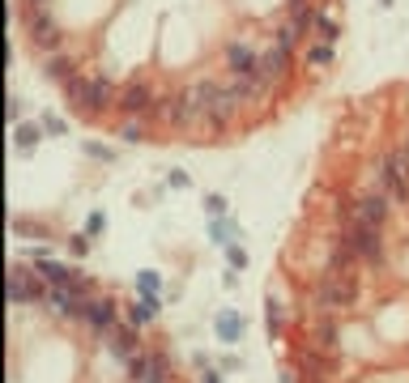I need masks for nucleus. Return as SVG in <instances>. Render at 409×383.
Wrapping results in <instances>:
<instances>
[{
	"instance_id": "nucleus-14",
	"label": "nucleus",
	"mask_w": 409,
	"mask_h": 383,
	"mask_svg": "<svg viewBox=\"0 0 409 383\" xmlns=\"http://www.w3.org/2000/svg\"><path fill=\"white\" fill-rule=\"evenodd\" d=\"M43 72H47V77H51L55 85H64L68 77H77V72H81V60H77V55H68V51L60 47V51L43 55Z\"/></svg>"
},
{
	"instance_id": "nucleus-23",
	"label": "nucleus",
	"mask_w": 409,
	"mask_h": 383,
	"mask_svg": "<svg viewBox=\"0 0 409 383\" xmlns=\"http://www.w3.org/2000/svg\"><path fill=\"white\" fill-rule=\"evenodd\" d=\"M13 141H17V149H34V145L43 141V124H17Z\"/></svg>"
},
{
	"instance_id": "nucleus-1",
	"label": "nucleus",
	"mask_w": 409,
	"mask_h": 383,
	"mask_svg": "<svg viewBox=\"0 0 409 383\" xmlns=\"http://www.w3.org/2000/svg\"><path fill=\"white\" fill-rule=\"evenodd\" d=\"M367 188L393 196V205H409V149H384L371 166H367Z\"/></svg>"
},
{
	"instance_id": "nucleus-32",
	"label": "nucleus",
	"mask_w": 409,
	"mask_h": 383,
	"mask_svg": "<svg viewBox=\"0 0 409 383\" xmlns=\"http://www.w3.org/2000/svg\"><path fill=\"white\" fill-rule=\"evenodd\" d=\"M38 4H51V0H17V9H38Z\"/></svg>"
},
{
	"instance_id": "nucleus-18",
	"label": "nucleus",
	"mask_w": 409,
	"mask_h": 383,
	"mask_svg": "<svg viewBox=\"0 0 409 383\" xmlns=\"http://www.w3.org/2000/svg\"><path fill=\"white\" fill-rule=\"evenodd\" d=\"M119 136H124L128 145H145V141H149V119H141V115H124V119H119Z\"/></svg>"
},
{
	"instance_id": "nucleus-9",
	"label": "nucleus",
	"mask_w": 409,
	"mask_h": 383,
	"mask_svg": "<svg viewBox=\"0 0 409 383\" xmlns=\"http://www.w3.org/2000/svg\"><path fill=\"white\" fill-rule=\"evenodd\" d=\"M290 64H294V51L269 38V43L260 47V64H256V77H265L269 85H277V81H286V77H290Z\"/></svg>"
},
{
	"instance_id": "nucleus-24",
	"label": "nucleus",
	"mask_w": 409,
	"mask_h": 383,
	"mask_svg": "<svg viewBox=\"0 0 409 383\" xmlns=\"http://www.w3.org/2000/svg\"><path fill=\"white\" fill-rule=\"evenodd\" d=\"M316 34H320L324 43H337V38H341V21H337L333 13H324V9H320V21H316Z\"/></svg>"
},
{
	"instance_id": "nucleus-22",
	"label": "nucleus",
	"mask_w": 409,
	"mask_h": 383,
	"mask_svg": "<svg viewBox=\"0 0 409 383\" xmlns=\"http://www.w3.org/2000/svg\"><path fill=\"white\" fill-rule=\"evenodd\" d=\"M307 64H312V68H329V64H333V43H324V38L307 43Z\"/></svg>"
},
{
	"instance_id": "nucleus-11",
	"label": "nucleus",
	"mask_w": 409,
	"mask_h": 383,
	"mask_svg": "<svg viewBox=\"0 0 409 383\" xmlns=\"http://www.w3.org/2000/svg\"><path fill=\"white\" fill-rule=\"evenodd\" d=\"M102 345H107V354L128 371V362L141 354V341H137V333H128V328H111V333H102Z\"/></svg>"
},
{
	"instance_id": "nucleus-15",
	"label": "nucleus",
	"mask_w": 409,
	"mask_h": 383,
	"mask_svg": "<svg viewBox=\"0 0 409 383\" xmlns=\"http://www.w3.org/2000/svg\"><path fill=\"white\" fill-rule=\"evenodd\" d=\"M81 320L90 324V333H98V337H102V333H111V328H115V307H111L107 298H90V303H85V311H81Z\"/></svg>"
},
{
	"instance_id": "nucleus-17",
	"label": "nucleus",
	"mask_w": 409,
	"mask_h": 383,
	"mask_svg": "<svg viewBox=\"0 0 409 383\" xmlns=\"http://www.w3.org/2000/svg\"><path fill=\"white\" fill-rule=\"evenodd\" d=\"M38 277L47 281V286H85V277L81 273H73V269H64V264H38Z\"/></svg>"
},
{
	"instance_id": "nucleus-3",
	"label": "nucleus",
	"mask_w": 409,
	"mask_h": 383,
	"mask_svg": "<svg viewBox=\"0 0 409 383\" xmlns=\"http://www.w3.org/2000/svg\"><path fill=\"white\" fill-rule=\"evenodd\" d=\"M21 17V30H26V43L38 51V55H51L64 47V26L55 21L51 4H38V9H17Z\"/></svg>"
},
{
	"instance_id": "nucleus-16",
	"label": "nucleus",
	"mask_w": 409,
	"mask_h": 383,
	"mask_svg": "<svg viewBox=\"0 0 409 383\" xmlns=\"http://www.w3.org/2000/svg\"><path fill=\"white\" fill-rule=\"evenodd\" d=\"M299 371H303L307 383H324L329 371H333V358L320 354V350H299Z\"/></svg>"
},
{
	"instance_id": "nucleus-33",
	"label": "nucleus",
	"mask_w": 409,
	"mask_h": 383,
	"mask_svg": "<svg viewBox=\"0 0 409 383\" xmlns=\"http://www.w3.org/2000/svg\"><path fill=\"white\" fill-rule=\"evenodd\" d=\"M401 145H405V149H409V124H405V132H401Z\"/></svg>"
},
{
	"instance_id": "nucleus-26",
	"label": "nucleus",
	"mask_w": 409,
	"mask_h": 383,
	"mask_svg": "<svg viewBox=\"0 0 409 383\" xmlns=\"http://www.w3.org/2000/svg\"><path fill=\"white\" fill-rule=\"evenodd\" d=\"M205 209H209L213 217H222V213H226V200H222V196H205Z\"/></svg>"
},
{
	"instance_id": "nucleus-20",
	"label": "nucleus",
	"mask_w": 409,
	"mask_h": 383,
	"mask_svg": "<svg viewBox=\"0 0 409 383\" xmlns=\"http://www.w3.org/2000/svg\"><path fill=\"white\" fill-rule=\"evenodd\" d=\"M303 34H307V30H303V26H294V21L286 17V21L273 30V43H282V47H290V51H294V47L303 43Z\"/></svg>"
},
{
	"instance_id": "nucleus-13",
	"label": "nucleus",
	"mask_w": 409,
	"mask_h": 383,
	"mask_svg": "<svg viewBox=\"0 0 409 383\" xmlns=\"http://www.w3.org/2000/svg\"><path fill=\"white\" fill-rule=\"evenodd\" d=\"M337 337H341V328H337L333 315H316V320L307 324V350L333 354V350H337Z\"/></svg>"
},
{
	"instance_id": "nucleus-10",
	"label": "nucleus",
	"mask_w": 409,
	"mask_h": 383,
	"mask_svg": "<svg viewBox=\"0 0 409 383\" xmlns=\"http://www.w3.org/2000/svg\"><path fill=\"white\" fill-rule=\"evenodd\" d=\"M128 375H132V383H171L166 358H162L158 350H141V354L128 362Z\"/></svg>"
},
{
	"instance_id": "nucleus-21",
	"label": "nucleus",
	"mask_w": 409,
	"mask_h": 383,
	"mask_svg": "<svg viewBox=\"0 0 409 383\" xmlns=\"http://www.w3.org/2000/svg\"><path fill=\"white\" fill-rule=\"evenodd\" d=\"M218 337H222L226 345L239 341V337H243V320H239L235 311H222V315H218Z\"/></svg>"
},
{
	"instance_id": "nucleus-27",
	"label": "nucleus",
	"mask_w": 409,
	"mask_h": 383,
	"mask_svg": "<svg viewBox=\"0 0 409 383\" xmlns=\"http://www.w3.org/2000/svg\"><path fill=\"white\" fill-rule=\"evenodd\" d=\"M141 294H158V273H141Z\"/></svg>"
},
{
	"instance_id": "nucleus-12",
	"label": "nucleus",
	"mask_w": 409,
	"mask_h": 383,
	"mask_svg": "<svg viewBox=\"0 0 409 383\" xmlns=\"http://www.w3.org/2000/svg\"><path fill=\"white\" fill-rule=\"evenodd\" d=\"M9 298L21 307V303H47V290L38 286V277L34 273H21V269H13L9 273Z\"/></svg>"
},
{
	"instance_id": "nucleus-28",
	"label": "nucleus",
	"mask_w": 409,
	"mask_h": 383,
	"mask_svg": "<svg viewBox=\"0 0 409 383\" xmlns=\"http://www.w3.org/2000/svg\"><path fill=\"white\" fill-rule=\"evenodd\" d=\"M226 256H230V264H235V269H248V256H243V247H226Z\"/></svg>"
},
{
	"instance_id": "nucleus-2",
	"label": "nucleus",
	"mask_w": 409,
	"mask_h": 383,
	"mask_svg": "<svg viewBox=\"0 0 409 383\" xmlns=\"http://www.w3.org/2000/svg\"><path fill=\"white\" fill-rule=\"evenodd\" d=\"M60 90H64V98H68L81 115H102V111L115 107V98H119V90H115V81H111L107 72H77V77H68Z\"/></svg>"
},
{
	"instance_id": "nucleus-5",
	"label": "nucleus",
	"mask_w": 409,
	"mask_h": 383,
	"mask_svg": "<svg viewBox=\"0 0 409 383\" xmlns=\"http://www.w3.org/2000/svg\"><path fill=\"white\" fill-rule=\"evenodd\" d=\"M358 298V277L354 273H320V286H316V303L333 315V311H350Z\"/></svg>"
},
{
	"instance_id": "nucleus-25",
	"label": "nucleus",
	"mask_w": 409,
	"mask_h": 383,
	"mask_svg": "<svg viewBox=\"0 0 409 383\" xmlns=\"http://www.w3.org/2000/svg\"><path fill=\"white\" fill-rule=\"evenodd\" d=\"M265 320H269V333L277 337V333H282V320H286V311H282V303H277V298H269V311H265Z\"/></svg>"
},
{
	"instance_id": "nucleus-7",
	"label": "nucleus",
	"mask_w": 409,
	"mask_h": 383,
	"mask_svg": "<svg viewBox=\"0 0 409 383\" xmlns=\"http://www.w3.org/2000/svg\"><path fill=\"white\" fill-rule=\"evenodd\" d=\"M239 111H243V94L235 90V81H230V77L218 81V94H213V102H209V128H213V132L235 128Z\"/></svg>"
},
{
	"instance_id": "nucleus-34",
	"label": "nucleus",
	"mask_w": 409,
	"mask_h": 383,
	"mask_svg": "<svg viewBox=\"0 0 409 383\" xmlns=\"http://www.w3.org/2000/svg\"><path fill=\"white\" fill-rule=\"evenodd\" d=\"M205 383H218V375H205Z\"/></svg>"
},
{
	"instance_id": "nucleus-6",
	"label": "nucleus",
	"mask_w": 409,
	"mask_h": 383,
	"mask_svg": "<svg viewBox=\"0 0 409 383\" xmlns=\"http://www.w3.org/2000/svg\"><path fill=\"white\" fill-rule=\"evenodd\" d=\"M158 98H162V94H158L145 77H132V81H124V85H119L115 107H119V115H141V119H154Z\"/></svg>"
},
{
	"instance_id": "nucleus-8",
	"label": "nucleus",
	"mask_w": 409,
	"mask_h": 383,
	"mask_svg": "<svg viewBox=\"0 0 409 383\" xmlns=\"http://www.w3.org/2000/svg\"><path fill=\"white\" fill-rule=\"evenodd\" d=\"M222 64H226V72H230V77L256 72V64H260V47H256L252 38L235 34V38H226V43H222Z\"/></svg>"
},
{
	"instance_id": "nucleus-4",
	"label": "nucleus",
	"mask_w": 409,
	"mask_h": 383,
	"mask_svg": "<svg viewBox=\"0 0 409 383\" xmlns=\"http://www.w3.org/2000/svg\"><path fill=\"white\" fill-rule=\"evenodd\" d=\"M337 234H341V239L350 243V252L358 256V264L384 269V264H388V256H393V247H388V234H384V226H341Z\"/></svg>"
},
{
	"instance_id": "nucleus-19",
	"label": "nucleus",
	"mask_w": 409,
	"mask_h": 383,
	"mask_svg": "<svg viewBox=\"0 0 409 383\" xmlns=\"http://www.w3.org/2000/svg\"><path fill=\"white\" fill-rule=\"evenodd\" d=\"M154 315H158V298H154V294H141V298H137V303L128 307V324H132V328L149 324Z\"/></svg>"
},
{
	"instance_id": "nucleus-29",
	"label": "nucleus",
	"mask_w": 409,
	"mask_h": 383,
	"mask_svg": "<svg viewBox=\"0 0 409 383\" xmlns=\"http://www.w3.org/2000/svg\"><path fill=\"white\" fill-rule=\"evenodd\" d=\"M107 222H102V213H90V222H85V234H98Z\"/></svg>"
},
{
	"instance_id": "nucleus-30",
	"label": "nucleus",
	"mask_w": 409,
	"mask_h": 383,
	"mask_svg": "<svg viewBox=\"0 0 409 383\" xmlns=\"http://www.w3.org/2000/svg\"><path fill=\"white\" fill-rule=\"evenodd\" d=\"M43 128H47V132H64V119H55V115H47V119H43Z\"/></svg>"
},
{
	"instance_id": "nucleus-31",
	"label": "nucleus",
	"mask_w": 409,
	"mask_h": 383,
	"mask_svg": "<svg viewBox=\"0 0 409 383\" xmlns=\"http://www.w3.org/2000/svg\"><path fill=\"white\" fill-rule=\"evenodd\" d=\"M73 252H77V256H85V252H90V239H85V234H77V239H73Z\"/></svg>"
}]
</instances>
